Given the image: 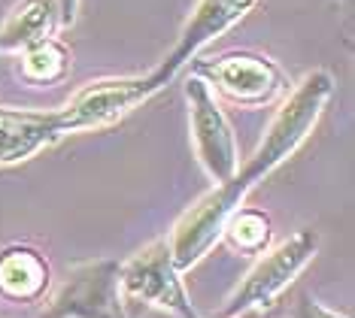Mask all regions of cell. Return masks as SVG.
<instances>
[{
	"mask_svg": "<svg viewBox=\"0 0 355 318\" xmlns=\"http://www.w3.org/2000/svg\"><path fill=\"white\" fill-rule=\"evenodd\" d=\"M331 97H334V76H331L328 70L306 73L301 82L295 85L288 100L282 103L279 112L273 116L264 140L258 143V149L246 158L243 170L237 167L228 182L216 185L213 191L204 194V197L176 222L171 236H167V242H171L173 264L180 267V270H191V267L219 242L228 215L237 206H243L246 194L252 191L258 182H264L282 161L292 158V154L301 149V143L313 134V127H316V121L322 118Z\"/></svg>",
	"mask_w": 355,
	"mask_h": 318,
	"instance_id": "obj_1",
	"label": "cell"
},
{
	"mask_svg": "<svg viewBox=\"0 0 355 318\" xmlns=\"http://www.w3.org/2000/svg\"><path fill=\"white\" fill-rule=\"evenodd\" d=\"M0 52H3V46H0Z\"/></svg>",
	"mask_w": 355,
	"mask_h": 318,
	"instance_id": "obj_17",
	"label": "cell"
},
{
	"mask_svg": "<svg viewBox=\"0 0 355 318\" xmlns=\"http://www.w3.org/2000/svg\"><path fill=\"white\" fill-rule=\"evenodd\" d=\"M58 6V15H61V24H73L76 15H79V0H55Z\"/></svg>",
	"mask_w": 355,
	"mask_h": 318,
	"instance_id": "obj_15",
	"label": "cell"
},
{
	"mask_svg": "<svg viewBox=\"0 0 355 318\" xmlns=\"http://www.w3.org/2000/svg\"><path fill=\"white\" fill-rule=\"evenodd\" d=\"M255 3L258 0H198V6L191 10L189 21L182 24L173 48L164 55V61H161L155 70L146 73L149 82L155 85L158 91L167 82H173L176 73H180L185 64L195 61L200 48L209 46L216 37L228 34L237 21H243L246 15L255 10Z\"/></svg>",
	"mask_w": 355,
	"mask_h": 318,
	"instance_id": "obj_8",
	"label": "cell"
},
{
	"mask_svg": "<svg viewBox=\"0 0 355 318\" xmlns=\"http://www.w3.org/2000/svg\"><path fill=\"white\" fill-rule=\"evenodd\" d=\"M158 88L149 82V76H112L88 82L70 97L58 109L61 125L70 134H83V130H98L112 121L125 118L137 106H143L155 94Z\"/></svg>",
	"mask_w": 355,
	"mask_h": 318,
	"instance_id": "obj_7",
	"label": "cell"
},
{
	"mask_svg": "<svg viewBox=\"0 0 355 318\" xmlns=\"http://www.w3.org/2000/svg\"><path fill=\"white\" fill-rule=\"evenodd\" d=\"M219 240L234 251L258 255L270 242V215L252 206H237L225 222Z\"/></svg>",
	"mask_w": 355,
	"mask_h": 318,
	"instance_id": "obj_13",
	"label": "cell"
},
{
	"mask_svg": "<svg viewBox=\"0 0 355 318\" xmlns=\"http://www.w3.org/2000/svg\"><path fill=\"white\" fill-rule=\"evenodd\" d=\"M70 73V48L55 37L21 48V76L34 85H55Z\"/></svg>",
	"mask_w": 355,
	"mask_h": 318,
	"instance_id": "obj_12",
	"label": "cell"
},
{
	"mask_svg": "<svg viewBox=\"0 0 355 318\" xmlns=\"http://www.w3.org/2000/svg\"><path fill=\"white\" fill-rule=\"evenodd\" d=\"M180 267L173 264L167 236L134 251L125 264H119V291L122 300H137L155 309H164L176 318H200L191 306L189 291L180 279Z\"/></svg>",
	"mask_w": 355,
	"mask_h": 318,
	"instance_id": "obj_4",
	"label": "cell"
},
{
	"mask_svg": "<svg viewBox=\"0 0 355 318\" xmlns=\"http://www.w3.org/2000/svg\"><path fill=\"white\" fill-rule=\"evenodd\" d=\"M234 318H240V315H234Z\"/></svg>",
	"mask_w": 355,
	"mask_h": 318,
	"instance_id": "obj_18",
	"label": "cell"
},
{
	"mask_svg": "<svg viewBox=\"0 0 355 318\" xmlns=\"http://www.w3.org/2000/svg\"><path fill=\"white\" fill-rule=\"evenodd\" d=\"M67 136L58 109L34 112V109H10L0 116V167H12L31 161L34 154L49 149Z\"/></svg>",
	"mask_w": 355,
	"mask_h": 318,
	"instance_id": "obj_9",
	"label": "cell"
},
{
	"mask_svg": "<svg viewBox=\"0 0 355 318\" xmlns=\"http://www.w3.org/2000/svg\"><path fill=\"white\" fill-rule=\"evenodd\" d=\"M295 318H349V315H340L334 309L322 306L319 300H313L310 294H301L295 303Z\"/></svg>",
	"mask_w": 355,
	"mask_h": 318,
	"instance_id": "obj_14",
	"label": "cell"
},
{
	"mask_svg": "<svg viewBox=\"0 0 355 318\" xmlns=\"http://www.w3.org/2000/svg\"><path fill=\"white\" fill-rule=\"evenodd\" d=\"M58 24L61 15L55 0H21L12 6V12L6 15L3 28H0V46L21 52V48L52 37Z\"/></svg>",
	"mask_w": 355,
	"mask_h": 318,
	"instance_id": "obj_11",
	"label": "cell"
},
{
	"mask_svg": "<svg viewBox=\"0 0 355 318\" xmlns=\"http://www.w3.org/2000/svg\"><path fill=\"white\" fill-rule=\"evenodd\" d=\"M319 242V231L304 227L295 236H288L286 242H279L277 249L264 251V258L246 273V279L234 288V294L225 300L219 318L243 315L249 309H268L316 258Z\"/></svg>",
	"mask_w": 355,
	"mask_h": 318,
	"instance_id": "obj_3",
	"label": "cell"
},
{
	"mask_svg": "<svg viewBox=\"0 0 355 318\" xmlns=\"http://www.w3.org/2000/svg\"><path fill=\"white\" fill-rule=\"evenodd\" d=\"M119 291V260H79L61 288L46 300L40 318H125Z\"/></svg>",
	"mask_w": 355,
	"mask_h": 318,
	"instance_id": "obj_5",
	"label": "cell"
},
{
	"mask_svg": "<svg viewBox=\"0 0 355 318\" xmlns=\"http://www.w3.org/2000/svg\"><path fill=\"white\" fill-rule=\"evenodd\" d=\"M191 73L216 88V94L240 106H270L288 94V79L279 64L252 48H231L216 58H195Z\"/></svg>",
	"mask_w": 355,
	"mask_h": 318,
	"instance_id": "obj_2",
	"label": "cell"
},
{
	"mask_svg": "<svg viewBox=\"0 0 355 318\" xmlns=\"http://www.w3.org/2000/svg\"><path fill=\"white\" fill-rule=\"evenodd\" d=\"M3 109H6V106H0V116H3Z\"/></svg>",
	"mask_w": 355,
	"mask_h": 318,
	"instance_id": "obj_16",
	"label": "cell"
},
{
	"mask_svg": "<svg viewBox=\"0 0 355 318\" xmlns=\"http://www.w3.org/2000/svg\"><path fill=\"white\" fill-rule=\"evenodd\" d=\"M182 91L189 103V127L200 167L216 185L228 182L237 170V136L231 130V121L225 118L219 100L213 97V88L195 73L185 79Z\"/></svg>",
	"mask_w": 355,
	"mask_h": 318,
	"instance_id": "obj_6",
	"label": "cell"
},
{
	"mask_svg": "<svg viewBox=\"0 0 355 318\" xmlns=\"http://www.w3.org/2000/svg\"><path fill=\"white\" fill-rule=\"evenodd\" d=\"M52 267L37 246L12 242L0 251V297L10 303L40 300L49 288Z\"/></svg>",
	"mask_w": 355,
	"mask_h": 318,
	"instance_id": "obj_10",
	"label": "cell"
}]
</instances>
